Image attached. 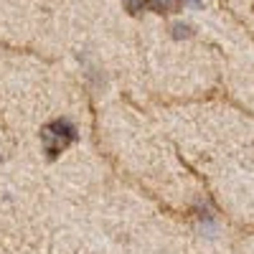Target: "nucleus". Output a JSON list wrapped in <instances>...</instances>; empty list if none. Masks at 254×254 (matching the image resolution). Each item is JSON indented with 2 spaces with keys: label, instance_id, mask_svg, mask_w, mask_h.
Segmentation results:
<instances>
[{
  "label": "nucleus",
  "instance_id": "f257e3e1",
  "mask_svg": "<svg viewBox=\"0 0 254 254\" xmlns=\"http://www.w3.org/2000/svg\"><path fill=\"white\" fill-rule=\"evenodd\" d=\"M41 135H44L46 150H49L51 155H56V153H61L64 147L74 140V127L64 125V122H54V125L44 127V132H41Z\"/></svg>",
  "mask_w": 254,
  "mask_h": 254
},
{
  "label": "nucleus",
  "instance_id": "f03ea898",
  "mask_svg": "<svg viewBox=\"0 0 254 254\" xmlns=\"http://www.w3.org/2000/svg\"><path fill=\"white\" fill-rule=\"evenodd\" d=\"M147 8L153 13H178L181 10V0H147Z\"/></svg>",
  "mask_w": 254,
  "mask_h": 254
},
{
  "label": "nucleus",
  "instance_id": "7ed1b4c3",
  "mask_svg": "<svg viewBox=\"0 0 254 254\" xmlns=\"http://www.w3.org/2000/svg\"><path fill=\"white\" fill-rule=\"evenodd\" d=\"M145 5H147V0H125V8L130 10V15H140Z\"/></svg>",
  "mask_w": 254,
  "mask_h": 254
},
{
  "label": "nucleus",
  "instance_id": "20e7f679",
  "mask_svg": "<svg viewBox=\"0 0 254 254\" xmlns=\"http://www.w3.org/2000/svg\"><path fill=\"white\" fill-rule=\"evenodd\" d=\"M173 36H176V38H181V36H190V28L183 26V23H178V26H173Z\"/></svg>",
  "mask_w": 254,
  "mask_h": 254
},
{
  "label": "nucleus",
  "instance_id": "39448f33",
  "mask_svg": "<svg viewBox=\"0 0 254 254\" xmlns=\"http://www.w3.org/2000/svg\"><path fill=\"white\" fill-rule=\"evenodd\" d=\"M196 3H198V0H196Z\"/></svg>",
  "mask_w": 254,
  "mask_h": 254
}]
</instances>
